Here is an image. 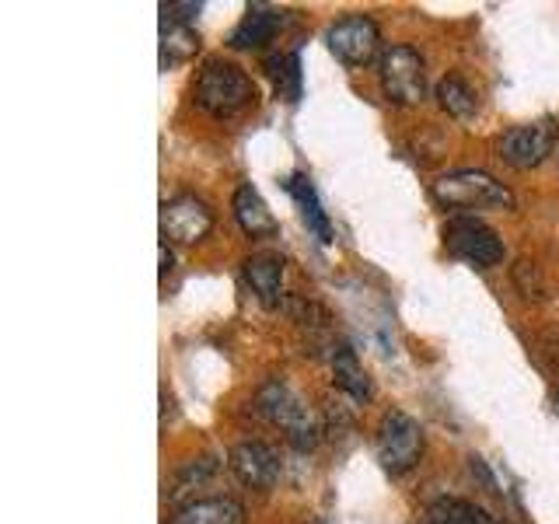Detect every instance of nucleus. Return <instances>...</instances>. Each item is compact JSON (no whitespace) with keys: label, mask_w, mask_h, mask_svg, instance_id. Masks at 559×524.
I'll use <instances>...</instances> for the list:
<instances>
[{"label":"nucleus","mask_w":559,"mask_h":524,"mask_svg":"<svg viewBox=\"0 0 559 524\" xmlns=\"http://www.w3.org/2000/svg\"><path fill=\"white\" fill-rule=\"evenodd\" d=\"M192 102L197 109L214 119H231L241 109L255 102V81L231 60L210 57L197 70V84H192Z\"/></svg>","instance_id":"1"},{"label":"nucleus","mask_w":559,"mask_h":524,"mask_svg":"<svg viewBox=\"0 0 559 524\" xmlns=\"http://www.w3.org/2000/svg\"><path fill=\"white\" fill-rule=\"evenodd\" d=\"M255 409L262 419H270L273 427L284 430V437L297 451H311L322 441V430L314 424L311 409L305 406V398L297 395L284 378H270L262 384L255 392Z\"/></svg>","instance_id":"2"},{"label":"nucleus","mask_w":559,"mask_h":524,"mask_svg":"<svg viewBox=\"0 0 559 524\" xmlns=\"http://www.w3.org/2000/svg\"><path fill=\"white\" fill-rule=\"evenodd\" d=\"M430 192L437 206L454 210V214H472V210H514V192L479 168L448 171L433 182Z\"/></svg>","instance_id":"3"},{"label":"nucleus","mask_w":559,"mask_h":524,"mask_svg":"<svg viewBox=\"0 0 559 524\" xmlns=\"http://www.w3.org/2000/svg\"><path fill=\"white\" fill-rule=\"evenodd\" d=\"M374 458L389 476H406L424 458V427L402 409H389L374 430Z\"/></svg>","instance_id":"4"},{"label":"nucleus","mask_w":559,"mask_h":524,"mask_svg":"<svg viewBox=\"0 0 559 524\" xmlns=\"http://www.w3.org/2000/svg\"><path fill=\"white\" fill-rule=\"evenodd\" d=\"M384 98L392 105H419L427 98V67L413 46H389L378 60Z\"/></svg>","instance_id":"5"},{"label":"nucleus","mask_w":559,"mask_h":524,"mask_svg":"<svg viewBox=\"0 0 559 524\" xmlns=\"http://www.w3.org/2000/svg\"><path fill=\"white\" fill-rule=\"evenodd\" d=\"M444 249L454 259H465L472 266L489 270V266H500L503 262V241L489 224H483L479 217L472 214H459L444 224Z\"/></svg>","instance_id":"6"},{"label":"nucleus","mask_w":559,"mask_h":524,"mask_svg":"<svg viewBox=\"0 0 559 524\" xmlns=\"http://www.w3.org/2000/svg\"><path fill=\"white\" fill-rule=\"evenodd\" d=\"M325 46L343 67H354V70L381 60L378 57L381 32L367 14H346V17H340V22H332L325 28Z\"/></svg>","instance_id":"7"},{"label":"nucleus","mask_w":559,"mask_h":524,"mask_svg":"<svg viewBox=\"0 0 559 524\" xmlns=\"http://www.w3.org/2000/svg\"><path fill=\"white\" fill-rule=\"evenodd\" d=\"M559 144V122L552 116L546 119H535V122H524V127H514L500 136V157L511 168L518 171H528V168H538L546 157L556 151Z\"/></svg>","instance_id":"8"},{"label":"nucleus","mask_w":559,"mask_h":524,"mask_svg":"<svg viewBox=\"0 0 559 524\" xmlns=\"http://www.w3.org/2000/svg\"><path fill=\"white\" fill-rule=\"evenodd\" d=\"M214 231V210L197 196H175L162 203V241L197 245Z\"/></svg>","instance_id":"9"},{"label":"nucleus","mask_w":559,"mask_h":524,"mask_svg":"<svg viewBox=\"0 0 559 524\" xmlns=\"http://www.w3.org/2000/svg\"><path fill=\"white\" fill-rule=\"evenodd\" d=\"M227 465H231L235 476L259 493H270V489L284 476V465H280V454L262 444V441H241L227 454Z\"/></svg>","instance_id":"10"},{"label":"nucleus","mask_w":559,"mask_h":524,"mask_svg":"<svg viewBox=\"0 0 559 524\" xmlns=\"http://www.w3.org/2000/svg\"><path fill=\"white\" fill-rule=\"evenodd\" d=\"M241 273H245V279H249L252 294L259 297V305H266V308L280 305V297H284V273H287L284 255L255 252L241 262Z\"/></svg>","instance_id":"11"},{"label":"nucleus","mask_w":559,"mask_h":524,"mask_svg":"<svg viewBox=\"0 0 559 524\" xmlns=\"http://www.w3.org/2000/svg\"><path fill=\"white\" fill-rule=\"evenodd\" d=\"M284 25H287L284 11L266 8V4H252L249 11H245L241 22L231 28V35H227V46L231 49H262L266 43H273V35Z\"/></svg>","instance_id":"12"},{"label":"nucleus","mask_w":559,"mask_h":524,"mask_svg":"<svg viewBox=\"0 0 559 524\" xmlns=\"http://www.w3.org/2000/svg\"><path fill=\"white\" fill-rule=\"evenodd\" d=\"M231 210H235V221L241 224V231L249 238H276L280 235V224L273 217V210L266 206V200L259 196V189L252 182H241L235 189V200H231Z\"/></svg>","instance_id":"13"},{"label":"nucleus","mask_w":559,"mask_h":524,"mask_svg":"<svg viewBox=\"0 0 559 524\" xmlns=\"http://www.w3.org/2000/svg\"><path fill=\"white\" fill-rule=\"evenodd\" d=\"M168 524H245V507L235 497H200L179 507Z\"/></svg>","instance_id":"14"},{"label":"nucleus","mask_w":559,"mask_h":524,"mask_svg":"<svg viewBox=\"0 0 559 524\" xmlns=\"http://www.w3.org/2000/svg\"><path fill=\"white\" fill-rule=\"evenodd\" d=\"M332 384H336V389L343 395H349L354 402H367L374 395L371 378H367V371L360 367L357 354L349 346H340L336 354H332Z\"/></svg>","instance_id":"15"},{"label":"nucleus","mask_w":559,"mask_h":524,"mask_svg":"<svg viewBox=\"0 0 559 524\" xmlns=\"http://www.w3.org/2000/svg\"><path fill=\"white\" fill-rule=\"evenodd\" d=\"M287 192L294 196V203L301 206V217H305V224H308V231L319 238L322 245H329L332 241V227H329V217H325V210H322V203H319V192H314V186H311V179L308 175H290V182H287Z\"/></svg>","instance_id":"16"},{"label":"nucleus","mask_w":559,"mask_h":524,"mask_svg":"<svg viewBox=\"0 0 559 524\" xmlns=\"http://www.w3.org/2000/svg\"><path fill=\"white\" fill-rule=\"evenodd\" d=\"M200 52V32L192 25L171 22V17H162V67H179L186 60H192Z\"/></svg>","instance_id":"17"},{"label":"nucleus","mask_w":559,"mask_h":524,"mask_svg":"<svg viewBox=\"0 0 559 524\" xmlns=\"http://www.w3.org/2000/svg\"><path fill=\"white\" fill-rule=\"evenodd\" d=\"M419 524H497V521L489 517L483 507H476V503L441 497V500H433L427 507L424 517H419Z\"/></svg>","instance_id":"18"},{"label":"nucleus","mask_w":559,"mask_h":524,"mask_svg":"<svg viewBox=\"0 0 559 524\" xmlns=\"http://www.w3.org/2000/svg\"><path fill=\"white\" fill-rule=\"evenodd\" d=\"M433 95H437V102H441V109L454 119H472L479 109V98H476V92H472V84L462 81L459 74H448V78L437 81Z\"/></svg>","instance_id":"19"},{"label":"nucleus","mask_w":559,"mask_h":524,"mask_svg":"<svg viewBox=\"0 0 559 524\" xmlns=\"http://www.w3.org/2000/svg\"><path fill=\"white\" fill-rule=\"evenodd\" d=\"M266 74H270L280 98H287V102L301 98V57H297V49L270 57L266 60Z\"/></svg>","instance_id":"20"},{"label":"nucleus","mask_w":559,"mask_h":524,"mask_svg":"<svg viewBox=\"0 0 559 524\" xmlns=\"http://www.w3.org/2000/svg\"><path fill=\"white\" fill-rule=\"evenodd\" d=\"M217 472V462L214 458H200V462H189L182 472H179V479H175V486H171V497L179 500L186 489H192V486H203L210 476Z\"/></svg>","instance_id":"21"},{"label":"nucleus","mask_w":559,"mask_h":524,"mask_svg":"<svg viewBox=\"0 0 559 524\" xmlns=\"http://www.w3.org/2000/svg\"><path fill=\"white\" fill-rule=\"evenodd\" d=\"M200 11H203V4H162V17H171V22H182V25L197 22Z\"/></svg>","instance_id":"22"},{"label":"nucleus","mask_w":559,"mask_h":524,"mask_svg":"<svg viewBox=\"0 0 559 524\" xmlns=\"http://www.w3.org/2000/svg\"><path fill=\"white\" fill-rule=\"evenodd\" d=\"M171 262H175V259H171V249H168V241H162V279H165V276L171 273Z\"/></svg>","instance_id":"23"},{"label":"nucleus","mask_w":559,"mask_h":524,"mask_svg":"<svg viewBox=\"0 0 559 524\" xmlns=\"http://www.w3.org/2000/svg\"><path fill=\"white\" fill-rule=\"evenodd\" d=\"M552 409H556V416H559V389H556V398H552Z\"/></svg>","instance_id":"24"}]
</instances>
